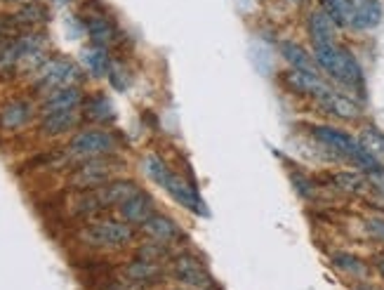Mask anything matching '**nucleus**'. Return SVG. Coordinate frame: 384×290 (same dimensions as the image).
<instances>
[{"mask_svg": "<svg viewBox=\"0 0 384 290\" xmlns=\"http://www.w3.org/2000/svg\"><path fill=\"white\" fill-rule=\"evenodd\" d=\"M170 274H172L174 281L184 283L189 288L196 290H212L215 288V278L207 271V267L203 265L201 257H196L194 253H179L172 255V260L168 262Z\"/></svg>", "mask_w": 384, "mask_h": 290, "instance_id": "obj_6", "label": "nucleus"}, {"mask_svg": "<svg viewBox=\"0 0 384 290\" xmlns=\"http://www.w3.org/2000/svg\"><path fill=\"white\" fill-rule=\"evenodd\" d=\"M142 170H144V175L151 179L153 184H158V187H163V189H166L168 179L172 177L170 166L158 154H146L144 161H142Z\"/></svg>", "mask_w": 384, "mask_h": 290, "instance_id": "obj_27", "label": "nucleus"}, {"mask_svg": "<svg viewBox=\"0 0 384 290\" xmlns=\"http://www.w3.org/2000/svg\"><path fill=\"white\" fill-rule=\"evenodd\" d=\"M36 107L31 100H12L8 102L3 109H0V130L5 133H14V130H21L34 120L36 116Z\"/></svg>", "mask_w": 384, "mask_h": 290, "instance_id": "obj_13", "label": "nucleus"}, {"mask_svg": "<svg viewBox=\"0 0 384 290\" xmlns=\"http://www.w3.org/2000/svg\"><path fill=\"white\" fill-rule=\"evenodd\" d=\"M57 3H62V5H67V3H71V0H57Z\"/></svg>", "mask_w": 384, "mask_h": 290, "instance_id": "obj_36", "label": "nucleus"}, {"mask_svg": "<svg viewBox=\"0 0 384 290\" xmlns=\"http://www.w3.org/2000/svg\"><path fill=\"white\" fill-rule=\"evenodd\" d=\"M120 168H123V161L116 156H100V158H87V161H80L74 166L67 184L74 191H87V189H97L102 184L111 182L113 175H116Z\"/></svg>", "mask_w": 384, "mask_h": 290, "instance_id": "obj_4", "label": "nucleus"}, {"mask_svg": "<svg viewBox=\"0 0 384 290\" xmlns=\"http://www.w3.org/2000/svg\"><path fill=\"white\" fill-rule=\"evenodd\" d=\"M166 191H168L170 196H172L174 201H177L179 205L186 208V210L194 212V215H203V217L210 215V212H207L205 201L201 199V194H199V187H196V182H191V179H186L184 175L172 172V177H170V179H168V184H166Z\"/></svg>", "mask_w": 384, "mask_h": 290, "instance_id": "obj_8", "label": "nucleus"}, {"mask_svg": "<svg viewBox=\"0 0 384 290\" xmlns=\"http://www.w3.org/2000/svg\"><path fill=\"white\" fill-rule=\"evenodd\" d=\"M356 140H359V144L363 146L368 154L372 158H377L384 166V133L380 128H375V125H363V128L359 130V135H356Z\"/></svg>", "mask_w": 384, "mask_h": 290, "instance_id": "obj_25", "label": "nucleus"}, {"mask_svg": "<svg viewBox=\"0 0 384 290\" xmlns=\"http://www.w3.org/2000/svg\"><path fill=\"white\" fill-rule=\"evenodd\" d=\"M368 232L380 241H384V220L382 217H372V220H368Z\"/></svg>", "mask_w": 384, "mask_h": 290, "instance_id": "obj_34", "label": "nucleus"}, {"mask_svg": "<svg viewBox=\"0 0 384 290\" xmlns=\"http://www.w3.org/2000/svg\"><path fill=\"white\" fill-rule=\"evenodd\" d=\"M83 69L67 57H52L41 67V71L34 76V90L38 95H50L52 90L69 85H80L83 80Z\"/></svg>", "mask_w": 384, "mask_h": 290, "instance_id": "obj_5", "label": "nucleus"}, {"mask_svg": "<svg viewBox=\"0 0 384 290\" xmlns=\"http://www.w3.org/2000/svg\"><path fill=\"white\" fill-rule=\"evenodd\" d=\"M80 64L92 78H109V71H111L113 62H111V54H109L106 47L100 45H90L80 52Z\"/></svg>", "mask_w": 384, "mask_h": 290, "instance_id": "obj_23", "label": "nucleus"}, {"mask_svg": "<svg viewBox=\"0 0 384 290\" xmlns=\"http://www.w3.org/2000/svg\"><path fill=\"white\" fill-rule=\"evenodd\" d=\"M306 34H309L314 47L332 45L339 38V26L321 8H316V10H309V14H306Z\"/></svg>", "mask_w": 384, "mask_h": 290, "instance_id": "obj_12", "label": "nucleus"}, {"mask_svg": "<svg viewBox=\"0 0 384 290\" xmlns=\"http://www.w3.org/2000/svg\"><path fill=\"white\" fill-rule=\"evenodd\" d=\"M278 52L285 59L290 69H297V71H309V74H321L314 62V54L306 50L302 43L297 41H281L278 43Z\"/></svg>", "mask_w": 384, "mask_h": 290, "instance_id": "obj_19", "label": "nucleus"}, {"mask_svg": "<svg viewBox=\"0 0 384 290\" xmlns=\"http://www.w3.org/2000/svg\"><path fill=\"white\" fill-rule=\"evenodd\" d=\"M377 271L382 274V278H384V255L382 257H377Z\"/></svg>", "mask_w": 384, "mask_h": 290, "instance_id": "obj_35", "label": "nucleus"}, {"mask_svg": "<svg viewBox=\"0 0 384 290\" xmlns=\"http://www.w3.org/2000/svg\"><path fill=\"white\" fill-rule=\"evenodd\" d=\"M354 14H351V29L354 31H372L382 21V3L380 0H361L354 3Z\"/></svg>", "mask_w": 384, "mask_h": 290, "instance_id": "obj_21", "label": "nucleus"}, {"mask_svg": "<svg viewBox=\"0 0 384 290\" xmlns=\"http://www.w3.org/2000/svg\"><path fill=\"white\" fill-rule=\"evenodd\" d=\"M163 274H166V265L144 260V257H137V260L128 262L123 269V276L135 278V281H142V283H151V286H156L161 281Z\"/></svg>", "mask_w": 384, "mask_h": 290, "instance_id": "obj_24", "label": "nucleus"}, {"mask_svg": "<svg viewBox=\"0 0 384 290\" xmlns=\"http://www.w3.org/2000/svg\"><path fill=\"white\" fill-rule=\"evenodd\" d=\"M290 179H293V187L302 196V199H314V196H316V182L306 177V175L293 172V177H290Z\"/></svg>", "mask_w": 384, "mask_h": 290, "instance_id": "obj_29", "label": "nucleus"}, {"mask_svg": "<svg viewBox=\"0 0 384 290\" xmlns=\"http://www.w3.org/2000/svg\"><path fill=\"white\" fill-rule=\"evenodd\" d=\"M142 232H144L151 241H158V243H166V245H172L184 238L179 224L174 222L172 217L163 215V212H153L149 220L142 224Z\"/></svg>", "mask_w": 384, "mask_h": 290, "instance_id": "obj_15", "label": "nucleus"}, {"mask_svg": "<svg viewBox=\"0 0 384 290\" xmlns=\"http://www.w3.org/2000/svg\"><path fill=\"white\" fill-rule=\"evenodd\" d=\"M290 3H302V0H290Z\"/></svg>", "mask_w": 384, "mask_h": 290, "instance_id": "obj_38", "label": "nucleus"}, {"mask_svg": "<svg viewBox=\"0 0 384 290\" xmlns=\"http://www.w3.org/2000/svg\"><path fill=\"white\" fill-rule=\"evenodd\" d=\"M19 31L21 29L17 26V21L12 19V14H0V43L10 36H17Z\"/></svg>", "mask_w": 384, "mask_h": 290, "instance_id": "obj_32", "label": "nucleus"}, {"mask_svg": "<svg viewBox=\"0 0 384 290\" xmlns=\"http://www.w3.org/2000/svg\"><path fill=\"white\" fill-rule=\"evenodd\" d=\"M177 290H196V288H177Z\"/></svg>", "mask_w": 384, "mask_h": 290, "instance_id": "obj_37", "label": "nucleus"}, {"mask_svg": "<svg viewBox=\"0 0 384 290\" xmlns=\"http://www.w3.org/2000/svg\"><path fill=\"white\" fill-rule=\"evenodd\" d=\"M332 265L337 267L339 271H347L351 276H365L368 267L363 260H359L356 255L351 253H335L332 255Z\"/></svg>", "mask_w": 384, "mask_h": 290, "instance_id": "obj_28", "label": "nucleus"}, {"mask_svg": "<svg viewBox=\"0 0 384 290\" xmlns=\"http://www.w3.org/2000/svg\"><path fill=\"white\" fill-rule=\"evenodd\" d=\"M311 54H314L318 71H323L330 80L347 87V90L363 92V85H365L363 69H361L356 54L351 52L347 45H342V43L316 45V47H311Z\"/></svg>", "mask_w": 384, "mask_h": 290, "instance_id": "obj_1", "label": "nucleus"}, {"mask_svg": "<svg viewBox=\"0 0 384 290\" xmlns=\"http://www.w3.org/2000/svg\"><path fill=\"white\" fill-rule=\"evenodd\" d=\"M83 31L90 38L92 45H100V47H113L116 43H120V29L116 26V21L106 14V10H104V5L95 3L92 0L90 8L85 10L83 14Z\"/></svg>", "mask_w": 384, "mask_h": 290, "instance_id": "obj_7", "label": "nucleus"}, {"mask_svg": "<svg viewBox=\"0 0 384 290\" xmlns=\"http://www.w3.org/2000/svg\"><path fill=\"white\" fill-rule=\"evenodd\" d=\"M153 286L151 283H142V281H135V278H111V281H106V290H151Z\"/></svg>", "mask_w": 384, "mask_h": 290, "instance_id": "obj_30", "label": "nucleus"}, {"mask_svg": "<svg viewBox=\"0 0 384 290\" xmlns=\"http://www.w3.org/2000/svg\"><path fill=\"white\" fill-rule=\"evenodd\" d=\"M318 8H321L339 29H351L354 8H351L349 0H318Z\"/></svg>", "mask_w": 384, "mask_h": 290, "instance_id": "obj_26", "label": "nucleus"}, {"mask_svg": "<svg viewBox=\"0 0 384 290\" xmlns=\"http://www.w3.org/2000/svg\"><path fill=\"white\" fill-rule=\"evenodd\" d=\"M316 104L328 113V116L347 120V123L361 118V104L356 102L354 97L335 90V87H328L326 92H321V95L316 97Z\"/></svg>", "mask_w": 384, "mask_h": 290, "instance_id": "obj_9", "label": "nucleus"}, {"mask_svg": "<svg viewBox=\"0 0 384 290\" xmlns=\"http://www.w3.org/2000/svg\"><path fill=\"white\" fill-rule=\"evenodd\" d=\"M116 151L118 140L113 137V133H109L104 128H85L71 137L64 154H67L69 163H80L87 161V158L116 156Z\"/></svg>", "mask_w": 384, "mask_h": 290, "instance_id": "obj_2", "label": "nucleus"}, {"mask_svg": "<svg viewBox=\"0 0 384 290\" xmlns=\"http://www.w3.org/2000/svg\"><path fill=\"white\" fill-rule=\"evenodd\" d=\"M283 83L288 85L295 95H304V97H311V100H316L321 92H326L328 87H330L323 80L321 74H309V71H297V69H290L288 74L283 76Z\"/></svg>", "mask_w": 384, "mask_h": 290, "instance_id": "obj_16", "label": "nucleus"}, {"mask_svg": "<svg viewBox=\"0 0 384 290\" xmlns=\"http://www.w3.org/2000/svg\"><path fill=\"white\" fill-rule=\"evenodd\" d=\"M368 182H370V189L384 199V166H380L372 172H368Z\"/></svg>", "mask_w": 384, "mask_h": 290, "instance_id": "obj_33", "label": "nucleus"}, {"mask_svg": "<svg viewBox=\"0 0 384 290\" xmlns=\"http://www.w3.org/2000/svg\"><path fill=\"white\" fill-rule=\"evenodd\" d=\"M142 187L135 182V179H128V177H113L111 182L102 184V187L95 189L97 199H100V205L102 210H109V208H116L123 205L125 201L130 199V196H135L137 191Z\"/></svg>", "mask_w": 384, "mask_h": 290, "instance_id": "obj_11", "label": "nucleus"}, {"mask_svg": "<svg viewBox=\"0 0 384 290\" xmlns=\"http://www.w3.org/2000/svg\"><path fill=\"white\" fill-rule=\"evenodd\" d=\"M153 212H156V201H153V196L146 194L144 189H139L135 196H130L123 205H118L120 220L133 224V227H142Z\"/></svg>", "mask_w": 384, "mask_h": 290, "instance_id": "obj_14", "label": "nucleus"}, {"mask_svg": "<svg viewBox=\"0 0 384 290\" xmlns=\"http://www.w3.org/2000/svg\"><path fill=\"white\" fill-rule=\"evenodd\" d=\"M83 120V113L78 111H59V113H47V116H41V123H38V133L43 137H62L67 133H74L76 128Z\"/></svg>", "mask_w": 384, "mask_h": 290, "instance_id": "obj_17", "label": "nucleus"}, {"mask_svg": "<svg viewBox=\"0 0 384 290\" xmlns=\"http://www.w3.org/2000/svg\"><path fill=\"white\" fill-rule=\"evenodd\" d=\"M12 19L17 21V26L21 31L41 29V26L50 19V10H47V5L41 3V0H26V3H19V8L12 12Z\"/></svg>", "mask_w": 384, "mask_h": 290, "instance_id": "obj_18", "label": "nucleus"}, {"mask_svg": "<svg viewBox=\"0 0 384 290\" xmlns=\"http://www.w3.org/2000/svg\"><path fill=\"white\" fill-rule=\"evenodd\" d=\"M328 182H330V187L335 191H339V194H347V196H359V194H365V191L370 189L368 175L361 172V170L332 172L330 177H328Z\"/></svg>", "mask_w": 384, "mask_h": 290, "instance_id": "obj_22", "label": "nucleus"}, {"mask_svg": "<svg viewBox=\"0 0 384 290\" xmlns=\"http://www.w3.org/2000/svg\"><path fill=\"white\" fill-rule=\"evenodd\" d=\"M80 113L83 118L92 120V123L106 125L116 118V109H113L111 100H109L104 92H92V95H85L83 107H80Z\"/></svg>", "mask_w": 384, "mask_h": 290, "instance_id": "obj_20", "label": "nucleus"}, {"mask_svg": "<svg viewBox=\"0 0 384 290\" xmlns=\"http://www.w3.org/2000/svg\"><path fill=\"white\" fill-rule=\"evenodd\" d=\"M85 92L80 85H69L52 90L50 95L43 97L41 107H38V116H47V113H59V111H78L83 107Z\"/></svg>", "mask_w": 384, "mask_h": 290, "instance_id": "obj_10", "label": "nucleus"}, {"mask_svg": "<svg viewBox=\"0 0 384 290\" xmlns=\"http://www.w3.org/2000/svg\"><path fill=\"white\" fill-rule=\"evenodd\" d=\"M80 238L92 248H125L135 241V227L125 220L113 217H100V220L87 222L80 229Z\"/></svg>", "mask_w": 384, "mask_h": 290, "instance_id": "obj_3", "label": "nucleus"}, {"mask_svg": "<svg viewBox=\"0 0 384 290\" xmlns=\"http://www.w3.org/2000/svg\"><path fill=\"white\" fill-rule=\"evenodd\" d=\"M109 83H111L116 90H128V85H130V78H128V74H125L123 69L118 67V64H113L111 71H109Z\"/></svg>", "mask_w": 384, "mask_h": 290, "instance_id": "obj_31", "label": "nucleus"}]
</instances>
